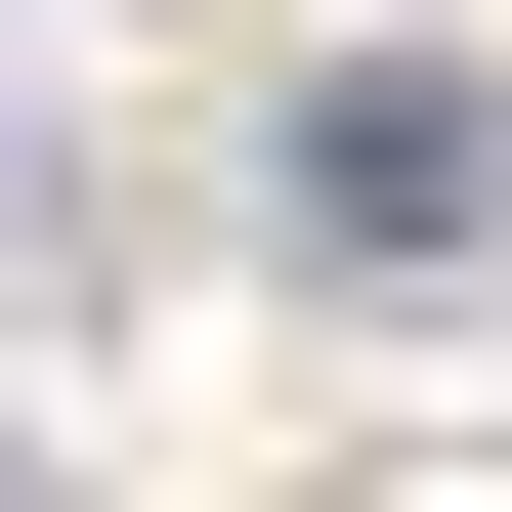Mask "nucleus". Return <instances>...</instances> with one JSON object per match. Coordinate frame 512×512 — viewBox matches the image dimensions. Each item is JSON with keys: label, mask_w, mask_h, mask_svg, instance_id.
<instances>
[{"label": "nucleus", "mask_w": 512, "mask_h": 512, "mask_svg": "<svg viewBox=\"0 0 512 512\" xmlns=\"http://www.w3.org/2000/svg\"><path fill=\"white\" fill-rule=\"evenodd\" d=\"M470 171H512L470 86H342V128H299V214H342V256H470Z\"/></svg>", "instance_id": "obj_1"}]
</instances>
